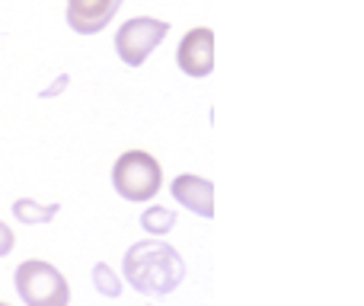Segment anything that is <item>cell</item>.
<instances>
[{"label": "cell", "instance_id": "6da1fadb", "mask_svg": "<svg viewBox=\"0 0 364 306\" xmlns=\"http://www.w3.org/2000/svg\"><path fill=\"white\" fill-rule=\"evenodd\" d=\"M125 281L144 297H166L186 281V258L164 239H138L122 256Z\"/></svg>", "mask_w": 364, "mask_h": 306}, {"label": "cell", "instance_id": "7a4b0ae2", "mask_svg": "<svg viewBox=\"0 0 364 306\" xmlns=\"http://www.w3.org/2000/svg\"><path fill=\"white\" fill-rule=\"evenodd\" d=\"M112 188L132 204H147L164 188V166L147 151H125L112 166Z\"/></svg>", "mask_w": 364, "mask_h": 306}, {"label": "cell", "instance_id": "3957f363", "mask_svg": "<svg viewBox=\"0 0 364 306\" xmlns=\"http://www.w3.org/2000/svg\"><path fill=\"white\" fill-rule=\"evenodd\" d=\"M13 288L26 306H70V288L64 275L42 258H29V262L16 265Z\"/></svg>", "mask_w": 364, "mask_h": 306}, {"label": "cell", "instance_id": "277c9868", "mask_svg": "<svg viewBox=\"0 0 364 306\" xmlns=\"http://www.w3.org/2000/svg\"><path fill=\"white\" fill-rule=\"evenodd\" d=\"M170 35V23L157 16H132L115 29V55L125 67H141Z\"/></svg>", "mask_w": 364, "mask_h": 306}, {"label": "cell", "instance_id": "5b68a950", "mask_svg": "<svg viewBox=\"0 0 364 306\" xmlns=\"http://www.w3.org/2000/svg\"><path fill=\"white\" fill-rule=\"evenodd\" d=\"M176 67L192 80H205L214 70V29L195 26L176 45Z\"/></svg>", "mask_w": 364, "mask_h": 306}, {"label": "cell", "instance_id": "8992f818", "mask_svg": "<svg viewBox=\"0 0 364 306\" xmlns=\"http://www.w3.org/2000/svg\"><path fill=\"white\" fill-rule=\"evenodd\" d=\"M122 4L125 0H68L64 19H68V26L77 35H96V32H102L112 23Z\"/></svg>", "mask_w": 364, "mask_h": 306}, {"label": "cell", "instance_id": "52a82bcc", "mask_svg": "<svg viewBox=\"0 0 364 306\" xmlns=\"http://www.w3.org/2000/svg\"><path fill=\"white\" fill-rule=\"evenodd\" d=\"M170 195L186 211L198 214V217H205V220L214 217V182L205 179V175H195V173L176 175V179L170 182Z\"/></svg>", "mask_w": 364, "mask_h": 306}, {"label": "cell", "instance_id": "ba28073f", "mask_svg": "<svg viewBox=\"0 0 364 306\" xmlns=\"http://www.w3.org/2000/svg\"><path fill=\"white\" fill-rule=\"evenodd\" d=\"M10 211L23 226H42V224H51L61 214V204H38L32 198H16L10 204Z\"/></svg>", "mask_w": 364, "mask_h": 306}, {"label": "cell", "instance_id": "9c48e42d", "mask_svg": "<svg viewBox=\"0 0 364 306\" xmlns=\"http://www.w3.org/2000/svg\"><path fill=\"white\" fill-rule=\"evenodd\" d=\"M141 230L147 236H166L170 230H176V211L166 204H151L141 214Z\"/></svg>", "mask_w": 364, "mask_h": 306}, {"label": "cell", "instance_id": "30bf717a", "mask_svg": "<svg viewBox=\"0 0 364 306\" xmlns=\"http://www.w3.org/2000/svg\"><path fill=\"white\" fill-rule=\"evenodd\" d=\"M93 288H96V294H102V297H109V300H115V297H122V288H125V281L115 275L112 265L96 262V265H93Z\"/></svg>", "mask_w": 364, "mask_h": 306}, {"label": "cell", "instance_id": "8fae6325", "mask_svg": "<svg viewBox=\"0 0 364 306\" xmlns=\"http://www.w3.org/2000/svg\"><path fill=\"white\" fill-rule=\"evenodd\" d=\"M68 83H70V77H68V74H58V77H55V83H48V87L42 89V96H45V99H55V96H61L64 89H68Z\"/></svg>", "mask_w": 364, "mask_h": 306}, {"label": "cell", "instance_id": "7c38bea8", "mask_svg": "<svg viewBox=\"0 0 364 306\" xmlns=\"http://www.w3.org/2000/svg\"><path fill=\"white\" fill-rule=\"evenodd\" d=\"M13 246H16V236H13V230L4 224V220H0V258L10 256Z\"/></svg>", "mask_w": 364, "mask_h": 306}, {"label": "cell", "instance_id": "4fadbf2b", "mask_svg": "<svg viewBox=\"0 0 364 306\" xmlns=\"http://www.w3.org/2000/svg\"><path fill=\"white\" fill-rule=\"evenodd\" d=\"M0 306H10V303H0Z\"/></svg>", "mask_w": 364, "mask_h": 306}]
</instances>
